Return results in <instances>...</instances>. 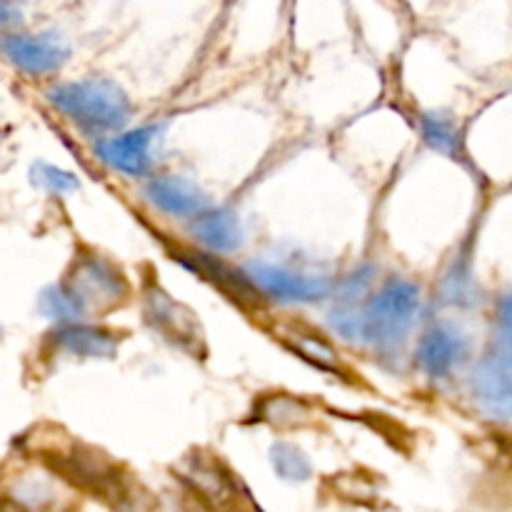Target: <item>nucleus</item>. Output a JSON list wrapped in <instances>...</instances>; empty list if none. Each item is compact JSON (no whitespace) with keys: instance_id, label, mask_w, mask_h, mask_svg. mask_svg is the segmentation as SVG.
Returning a JSON list of instances; mask_svg holds the SVG:
<instances>
[{"instance_id":"nucleus-1","label":"nucleus","mask_w":512,"mask_h":512,"mask_svg":"<svg viewBox=\"0 0 512 512\" xmlns=\"http://www.w3.org/2000/svg\"><path fill=\"white\" fill-rule=\"evenodd\" d=\"M48 103L90 135L123 130L133 118L128 93L110 78H83L48 90Z\"/></svg>"},{"instance_id":"nucleus-2","label":"nucleus","mask_w":512,"mask_h":512,"mask_svg":"<svg viewBox=\"0 0 512 512\" xmlns=\"http://www.w3.org/2000/svg\"><path fill=\"white\" fill-rule=\"evenodd\" d=\"M423 308V290L410 278H388L363 305L365 345L380 355H395L408 343Z\"/></svg>"},{"instance_id":"nucleus-3","label":"nucleus","mask_w":512,"mask_h":512,"mask_svg":"<svg viewBox=\"0 0 512 512\" xmlns=\"http://www.w3.org/2000/svg\"><path fill=\"white\" fill-rule=\"evenodd\" d=\"M243 273L268 303L313 305L323 303L335 293V283L325 275L305 273V270L275 263V260H248L243 263Z\"/></svg>"},{"instance_id":"nucleus-4","label":"nucleus","mask_w":512,"mask_h":512,"mask_svg":"<svg viewBox=\"0 0 512 512\" xmlns=\"http://www.w3.org/2000/svg\"><path fill=\"white\" fill-rule=\"evenodd\" d=\"M160 135H163V125H138L113 138H98L93 153L105 168L125 178H145L155 165V145L160 143Z\"/></svg>"},{"instance_id":"nucleus-5","label":"nucleus","mask_w":512,"mask_h":512,"mask_svg":"<svg viewBox=\"0 0 512 512\" xmlns=\"http://www.w3.org/2000/svg\"><path fill=\"white\" fill-rule=\"evenodd\" d=\"M470 358V338L460 325L435 323L423 333V338L415 345V360H418L420 373L428 380L443 383L453 378Z\"/></svg>"},{"instance_id":"nucleus-6","label":"nucleus","mask_w":512,"mask_h":512,"mask_svg":"<svg viewBox=\"0 0 512 512\" xmlns=\"http://www.w3.org/2000/svg\"><path fill=\"white\" fill-rule=\"evenodd\" d=\"M0 55L28 75H53L70 60V43L58 30L8 33L0 38Z\"/></svg>"},{"instance_id":"nucleus-7","label":"nucleus","mask_w":512,"mask_h":512,"mask_svg":"<svg viewBox=\"0 0 512 512\" xmlns=\"http://www.w3.org/2000/svg\"><path fill=\"white\" fill-rule=\"evenodd\" d=\"M143 313L150 328L163 335L168 343L180 345L185 353L200 355L203 333L198 318L185 305L175 303L160 285L148 283L143 288Z\"/></svg>"},{"instance_id":"nucleus-8","label":"nucleus","mask_w":512,"mask_h":512,"mask_svg":"<svg viewBox=\"0 0 512 512\" xmlns=\"http://www.w3.org/2000/svg\"><path fill=\"white\" fill-rule=\"evenodd\" d=\"M470 395L483 415L498 423L512 420V363L490 350L470 373Z\"/></svg>"},{"instance_id":"nucleus-9","label":"nucleus","mask_w":512,"mask_h":512,"mask_svg":"<svg viewBox=\"0 0 512 512\" xmlns=\"http://www.w3.org/2000/svg\"><path fill=\"white\" fill-rule=\"evenodd\" d=\"M175 263L183 265L185 270H190L198 278L208 280L210 285L220 290L223 295H228L233 303H238L240 308H260L265 303L263 295L253 288L248 278H245L243 268H233V265L225 263L220 255L205 253V250H175L173 253Z\"/></svg>"},{"instance_id":"nucleus-10","label":"nucleus","mask_w":512,"mask_h":512,"mask_svg":"<svg viewBox=\"0 0 512 512\" xmlns=\"http://www.w3.org/2000/svg\"><path fill=\"white\" fill-rule=\"evenodd\" d=\"M70 285L78 290L88 308H98V305L100 308H113L130 295V283L123 270L103 255H88V258L75 260V273Z\"/></svg>"},{"instance_id":"nucleus-11","label":"nucleus","mask_w":512,"mask_h":512,"mask_svg":"<svg viewBox=\"0 0 512 512\" xmlns=\"http://www.w3.org/2000/svg\"><path fill=\"white\" fill-rule=\"evenodd\" d=\"M143 195L155 210L170 218L193 220L210 208L208 193L185 175H153L143 185Z\"/></svg>"},{"instance_id":"nucleus-12","label":"nucleus","mask_w":512,"mask_h":512,"mask_svg":"<svg viewBox=\"0 0 512 512\" xmlns=\"http://www.w3.org/2000/svg\"><path fill=\"white\" fill-rule=\"evenodd\" d=\"M190 238L203 245L205 253L230 255L238 253L245 243V230L240 215L225 205H210L205 213L190 220Z\"/></svg>"},{"instance_id":"nucleus-13","label":"nucleus","mask_w":512,"mask_h":512,"mask_svg":"<svg viewBox=\"0 0 512 512\" xmlns=\"http://www.w3.org/2000/svg\"><path fill=\"white\" fill-rule=\"evenodd\" d=\"M53 345L63 353L75 355V358H93L108 360L118 353L120 338L110 328L90 323L63 325L53 333Z\"/></svg>"},{"instance_id":"nucleus-14","label":"nucleus","mask_w":512,"mask_h":512,"mask_svg":"<svg viewBox=\"0 0 512 512\" xmlns=\"http://www.w3.org/2000/svg\"><path fill=\"white\" fill-rule=\"evenodd\" d=\"M88 310V303L80 298V293L70 283L50 285V288H45L43 295H40V313H43L45 318L55 320L60 328H63V325L80 323V320L88 315Z\"/></svg>"},{"instance_id":"nucleus-15","label":"nucleus","mask_w":512,"mask_h":512,"mask_svg":"<svg viewBox=\"0 0 512 512\" xmlns=\"http://www.w3.org/2000/svg\"><path fill=\"white\" fill-rule=\"evenodd\" d=\"M440 298L445 305L453 308H470V305L480 303V288L478 280L473 275V265L468 258L458 255L443 275L440 283Z\"/></svg>"},{"instance_id":"nucleus-16","label":"nucleus","mask_w":512,"mask_h":512,"mask_svg":"<svg viewBox=\"0 0 512 512\" xmlns=\"http://www.w3.org/2000/svg\"><path fill=\"white\" fill-rule=\"evenodd\" d=\"M283 340L288 345H293L295 353H300L303 358H308L310 363H315L323 370H338L340 368V355L335 353L333 345L318 335L315 330L305 328V325L290 323L288 328H283Z\"/></svg>"},{"instance_id":"nucleus-17","label":"nucleus","mask_w":512,"mask_h":512,"mask_svg":"<svg viewBox=\"0 0 512 512\" xmlns=\"http://www.w3.org/2000/svg\"><path fill=\"white\" fill-rule=\"evenodd\" d=\"M185 480L195 488V493L203 495L208 503H228L233 498V485H230L228 475L220 470V465L215 463H190Z\"/></svg>"},{"instance_id":"nucleus-18","label":"nucleus","mask_w":512,"mask_h":512,"mask_svg":"<svg viewBox=\"0 0 512 512\" xmlns=\"http://www.w3.org/2000/svg\"><path fill=\"white\" fill-rule=\"evenodd\" d=\"M380 268L375 263H360L348 275L335 283V303L338 305H363L378 285Z\"/></svg>"},{"instance_id":"nucleus-19","label":"nucleus","mask_w":512,"mask_h":512,"mask_svg":"<svg viewBox=\"0 0 512 512\" xmlns=\"http://www.w3.org/2000/svg\"><path fill=\"white\" fill-rule=\"evenodd\" d=\"M270 465H273L275 475L285 483H308L313 475V465L310 458L298 448L295 443L288 440H278L270 448Z\"/></svg>"},{"instance_id":"nucleus-20","label":"nucleus","mask_w":512,"mask_h":512,"mask_svg":"<svg viewBox=\"0 0 512 512\" xmlns=\"http://www.w3.org/2000/svg\"><path fill=\"white\" fill-rule=\"evenodd\" d=\"M420 133L425 143L438 153L450 155V158L458 155V128L445 110H428L420 115Z\"/></svg>"},{"instance_id":"nucleus-21","label":"nucleus","mask_w":512,"mask_h":512,"mask_svg":"<svg viewBox=\"0 0 512 512\" xmlns=\"http://www.w3.org/2000/svg\"><path fill=\"white\" fill-rule=\"evenodd\" d=\"M308 405L298 398H288V395H275V398L263 400L260 408V418L265 423H273L285 428V425H300L308 420Z\"/></svg>"},{"instance_id":"nucleus-22","label":"nucleus","mask_w":512,"mask_h":512,"mask_svg":"<svg viewBox=\"0 0 512 512\" xmlns=\"http://www.w3.org/2000/svg\"><path fill=\"white\" fill-rule=\"evenodd\" d=\"M328 325L345 343L365 345V320L360 305H338L328 313Z\"/></svg>"},{"instance_id":"nucleus-23","label":"nucleus","mask_w":512,"mask_h":512,"mask_svg":"<svg viewBox=\"0 0 512 512\" xmlns=\"http://www.w3.org/2000/svg\"><path fill=\"white\" fill-rule=\"evenodd\" d=\"M33 183L40 185V188L50 190V193H75V190L80 188V180L75 178L73 173H68V170L63 168H55V165L50 163H35L33 165Z\"/></svg>"},{"instance_id":"nucleus-24","label":"nucleus","mask_w":512,"mask_h":512,"mask_svg":"<svg viewBox=\"0 0 512 512\" xmlns=\"http://www.w3.org/2000/svg\"><path fill=\"white\" fill-rule=\"evenodd\" d=\"M495 348L503 358H508L512 363V293L503 295L498 300V308H495Z\"/></svg>"},{"instance_id":"nucleus-25","label":"nucleus","mask_w":512,"mask_h":512,"mask_svg":"<svg viewBox=\"0 0 512 512\" xmlns=\"http://www.w3.org/2000/svg\"><path fill=\"white\" fill-rule=\"evenodd\" d=\"M23 23V10L15 3H0V28H13Z\"/></svg>"}]
</instances>
